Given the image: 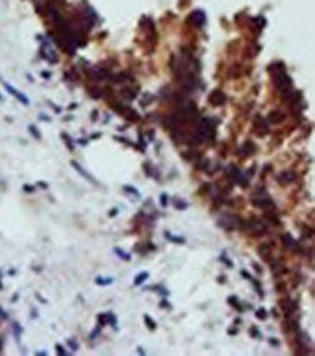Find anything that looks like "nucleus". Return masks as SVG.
<instances>
[{
	"instance_id": "f257e3e1",
	"label": "nucleus",
	"mask_w": 315,
	"mask_h": 356,
	"mask_svg": "<svg viewBox=\"0 0 315 356\" xmlns=\"http://www.w3.org/2000/svg\"><path fill=\"white\" fill-rule=\"evenodd\" d=\"M244 224H245V221H243L240 217L234 215V214H225L218 220V225L227 231L244 230Z\"/></svg>"
},
{
	"instance_id": "f03ea898",
	"label": "nucleus",
	"mask_w": 315,
	"mask_h": 356,
	"mask_svg": "<svg viewBox=\"0 0 315 356\" xmlns=\"http://www.w3.org/2000/svg\"><path fill=\"white\" fill-rule=\"evenodd\" d=\"M274 84H276L278 89L285 90V89H288V87L292 84V80H290V77H289L283 70H279V71H276V74H274Z\"/></svg>"
},
{
	"instance_id": "7ed1b4c3",
	"label": "nucleus",
	"mask_w": 315,
	"mask_h": 356,
	"mask_svg": "<svg viewBox=\"0 0 315 356\" xmlns=\"http://www.w3.org/2000/svg\"><path fill=\"white\" fill-rule=\"evenodd\" d=\"M225 172H227V176H228L233 182H237V183H240V185H243V188L247 186V180L243 178V174H241L240 169H237L235 166L231 164V166L227 167V170H225Z\"/></svg>"
},
{
	"instance_id": "20e7f679",
	"label": "nucleus",
	"mask_w": 315,
	"mask_h": 356,
	"mask_svg": "<svg viewBox=\"0 0 315 356\" xmlns=\"http://www.w3.org/2000/svg\"><path fill=\"white\" fill-rule=\"evenodd\" d=\"M244 230H250L253 233H264L267 230V225L262 220H253L244 224Z\"/></svg>"
},
{
	"instance_id": "39448f33",
	"label": "nucleus",
	"mask_w": 315,
	"mask_h": 356,
	"mask_svg": "<svg viewBox=\"0 0 315 356\" xmlns=\"http://www.w3.org/2000/svg\"><path fill=\"white\" fill-rule=\"evenodd\" d=\"M279 307L282 308V311L285 313L286 317L290 318L292 314L295 313V310H296V304L293 302V301H290V299H280L279 301Z\"/></svg>"
},
{
	"instance_id": "423d86ee",
	"label": "nucleus",
	"mask_w": 315,
	"mask_h": 356,
	"mask_svg": "<svg viewBox=\"0 0 315 356\" xmlns=\"http://www.w3.org/2000/svg\"><path fill=\"white\" fill-rule=\"evenodd\" d=\"M282 241L285 244V247L290 249L293 251H301V247H299V243L296 240L293 239L292 235L289 234V233H285V234H282Z\"/></svg>"
},
{
	"instance_id": "0eeeda50",
	"label": "nucleus",
	"mask_w": 315,
	"mask_h": 356,
	"mask_svg": "<svg viewBox=\"0 0 315 356\" xmlns=\"http://www.w3.org/2000/svg\"><path fill=\"white\" fill-rule=\"evenodd\" d=\"M71 166H73V169H74V170H77V172H79V173L83 176V178L86 179L87 182H90L92 185H99L98 180H96V179H94L93 176H92V174H90L87 170H84V169H83V167L80 166L77 161H76V160H73V161H71Z\"/></svg>"
},
{
	"instance_id": "6e6552de",
	"label": "nucleus",
	"mask_w": 315,
	"mask_h": 356,
	"mask_svg": "<svg viewBox=\"0 0 315 356\" xmlns=\"http://www.w3.org/2000/svg\"><path fill=\"white\" fill-rule=\"evenodd\" d=\"M3 86H4V89H6V90H8L12 96H15V98L18 99L20 103H23V105H29V99H28L25 95H22L19 90H16L15 87H12L10 84H8V83H3Z\"/></svg>"
},
{
	"instance_id": "1a4fd4ad",
	"label": "nucleus",
	"mask_w": 315,
	"mask_h": 356,
	"mask_svg": "<svg viewBox=\"0 0 315 356\" xmlns=\"http://www.w3.org/2000/svg\"><path fill=\"white\" fill-rule=\"evenodd\" d=\"M209 102L212 103V105H215V106L222 105V103L225 102V95L222 93V92H219V90L212 92V95L209 96Z\"/></svg>"
},
{
	"instance_id": "9d476101",
	"label": "nucleus",
	"mask_w": 315,
	"mask_h": 356,
	"mask_svg": "<svg viewBox=\"0 0 315 356\" xmlns=\"http://www.w3.org/2000/svg\"><path fill=\"white\" fill-rule=\"evenodd\" d=\"M295 180V174L292 172H282L278 176V182L282 183V185H288V183L293 182Z\"/></svg>"
},
{
	"instance_id": "9b49d317",
	"label": "nucleus",
	"mask_w": 315,
	"mask_h": 356,
	"mask_svg": "<svg viewBox=\"0 0 315 356\" xmlns=\"http://www.w3.org/2000/svg\"><path fill=\"white\" fill-rule=\"evenodd\" d=\"M190 20L193 22V25H196V26H200V25L205 22V15H203L200 10H196L195 13L190 16Z\"/></svg>"
},
{
	"instance_id": "f8f14e48",
	"label": "nucleus",
	"mask_w": 315,
	"mask_h": 356,
	"mask_svg": "<svg viewBox=\"0 0 315 356\" xmlns=\"http://www.w3.org/2000/svg\"><path fill=\"white\" fill-rule=\"evenodd\" d=\"M270 251H272V249H270V244H269V243H264V244H262V246L259 247V253L262 254V256L266 259V260H269Z\"/></svg>"
},
{
	"instance_id": "ddd939ff",
	"label": "nucleus",
	"mask_w": 315,
	"mask_h": 356,
	"mask_svg": "<svg viewBox=\"0 0 315 356\" xmlns=\"http://www.w3.org/2000/svg\"><path fill=\"white\" fill-rule=\"evenodd\" d=\"M269 121L273 122V124H279V122L283 121V114L279 112V110H274V112H272L269 115Z\"/></svg>"
},
{
	"instance_id": "4468645a",
	"label": "nucleus",
	"mask_w": 315,
	"mask_h": 356,
	"mask_svg": "<svg viewBox=\"0 0 315 356\" xmlns=\"http://www.w3.org/2000/svg\"><path fill=\"white\" fill-rule=\"evenodd\" d=\"M272 272L274 273V275H280V273L286 272V268L282 263H279V262H273L272 263Z\"/></svg>"
},
{
	"instance_id": "2eb2a0df",
	"label": "nucleus",
	"mask_w": 315,
	"mask_h": 356,
	"mask_svg": "<svg viewBox=\"0 0 315 356\" xmlns=\"http://www.w3.org/2000/svg\"><path fill=\"white\" fill-rule=\"evenodd\" d=\"M164 237L167 240H170V241L173 243H177V244H183V243H186V239H183V237H176V235H172L170 233H166Z\"/></svg>"
},
{
	"instance_id": "dca6fc26",
	"label": "nucleus",
	"mask_w": 315,
	"mask_h": 356,
	"mask_svg": "<svg viewBox=\"0 0 315 356\" xmlns=\"http://www.w3.org/2000/svg\"><path fill=\"white\" fill-rule=\"evenodd\" d=\"M148 276H150V273H148V272H141V273H138V275L135 276L134 284H135V285H141L143 282H145V279H147Z\"/></svg>"
},
{
	"instance_id": "f3484780",
	"label": "nucleus",
	"mask_w": 315,
	"mask_h": 356,
	"mask_svg": "<svg viewBox=\"0 0 315 356\" xmlns=\"http://www.w3.org/2000/svg\"><path fill=\"white\" fill-rule=\"evenodd\" d=\"M61 137H63V140H64V143H65V145H67V148L70 150V151H73V150H74V144H73V141H71V138H70V135L65 134V133H63V134H61Z\"/></svg>"
},
{
	"instance_id": "a211bd4d",
	"label": "nucleus",
	"mask_w": 315,
	"mask_h": 356,
	"mask_svg": "<svg viewBox=\"0 0 315 356\" xmlns=\"http://www.w3.org/2000/svg\"><path fill=\"white\" fill-rule=\"evenodd\" d=\"M174 208L176 209H180V211H183V209H186L189 206V204L186 201H182V199H174Z\"/></svg>"
},
{
	"instance_id": "6ab92c4d",
	"label": "nucleus",
	"mask_w": 315,
	"mask_h": 356,
	"mask_svg": "<svg viewBox=\"0 0 315 356\" xmlns=\"http://www.w3.org/2000/svg\"><path fill=\"white\" fill-rule=\"evenodd\" d=\"M94 282H96L98 285L105 286V285H110V284H112L113 279H112V278H100V276H98L96 279H94Z\"/></svg>"
},
{
	"instance_id": "aec40b11",
	"label": "nucleus",
	"mask_w": 315,
	"mask_h": 356,
	"mask_svg": "<svg viewBox=\"0 0 315 356\" xmlns=\"http://www.w3.org/2000/svg\"><path fill=\"white\" fill-rule=\"evenodd\" d=\"M253 150H254V145L251 143H245V144L241 147V151H243L244 155H248V154H253Z\"/></svg>"
},
{
	"instance_id": "412c9836",
	"label": "nucleus",
	"mask_w": 315,
	"mask_h": 356,
	"mask_svg": "<svg viewBox=\"0 0 315 356\" xmlns=\"http://www.w3.org/2000/svg\"><path fill=\"white\" fill-rule=\"evenodd\" d=\"M12 329H13V333H15L16 340H19V339H20V336H22V331H23L22 327H20V324H19V323H13Z\"/></svg>"
},
{
	"instance_id": "4be33fe9",
	"label": "nucleus",
	"mask_w": 315,
	"mask_h": 356,
	"mask_svg": "<svg viewBox=\"0 0 315 356\" xmlns=\"http://www.w3.org/2000/svg\"><path fill=\"white\" fill-rule=\"evenodd\" d=\"M144 321L147 323V326H148V329H150V330H154V329H155V327H157V324H155V321H154V320H153V318L150 317V315H147V314L144 315Z\"/></svg>"
},
{
	"instance_id": "5701e85b",
	"label": "nucleus",
	"mask_w": 315,
	"mask_h": 356,
	"mask_svg": "<svg viewBox=\"0 0 315 356\" xmlns=\"http://www.w3.org/2000/svg\"><path fill=\"white\" fill-rule=\"evenodd\" d=\"M115 253H116L121 259H124V260H127V262H128V260H131V256H129L128 253H125L124 250H121L119 247H116V249H115Z\"/></svg>"
},
{
	"instance_id": "b1692460",
	"label": "nucleus",
	"mask_w": 315,
	"mask_h": 356,
	"mask_svg": "<svg viewBox=\"0 0 315 356\" xmlns=\"http://www.w3.org/2000/svg\"><path fill=\"white\" fill-rule=\"evenodd\" d=\"M227 301L229 302V305H233V307H235V308H240V302H238V298H237L235 295L228 297V299H227ZM240 310H241V308H240Z\"/></svg>"
},
{
	"instance_id": "393cba45",
	"label": "nucleus",
	"mask_w": 315,
	"mask_h": 356,
	"mask_svg": "<svg viewBox=\"0 0 315 356\" xmlns=\"http://www.w3.org/2000/svg\"><path fill=\"white\" fill-rule=\"evenodd\" d=\"M256 317L259 318V320H266L267 318V311L264 308H259V310L256 311Z\"/></svg>"
},
{
	"instance_id": "a878e982",
	"label": "nucleus",
	"mask_w": 315,
	"mask_h": 356,
	"mask_svg": "<svg viewBox=\"0 0 315 356\" xmlns=\"http://www.w3.org/2000/svg\"><path fill=\"white\" fill-rule=\"evenodd\" d=\"M124 190H125V192H128V193H132V195H135L137 198H139V192L135 189V188H132V186L125 185V186H124Z\"/></svg>"
},
{
	"instance_id": "bb28decb",
	"label": "nucleus",
	"mask_w": 315,
	"mask_h": 356,
	"mask_svg": "<svg viewBox=\"0 0 315 356\" xmlns=\"http://www.w3.org/2000/svg\"><path fill=\"white\" fill-rule=\"evenodd\" d=\"M272 212L273 211H267L266 214H264V217H266L267 220H270L272 221V223H274V224H279V218L276 215H273V214H272Z\"/></svg>"
},
{
	"instance_id": "cd10ccee",
	"label": "nucleus",
	"mask_w": 315,
	"mask_h": 356,
	"mask_svg": "<svg viewBox=\"0 0 315 356\" xmlns=\"http://www.w3.org/2000/svg\"><path fill=\"white\" fill-rule=\"evenodd\" d=\"M98 321H99V327H103L105 324H108V317H106L105 313L98 315Z\"/></svg>"
},
{
	"instance_id": "c85d7f7f",
	"label": "nucleus",
	"mask_w": 315,
	"mask_h": 356,
	"mask_svg": "<svg viewBox=\"0 0 315 356\" xmlns=\"http://www.w3.org/2000/svg\"><path fill=\"white\" fill-rule=\"evenodd\" d=\"M29 133L32 134L37 140H41V134H39V131L37 129V127H35V125H29Z\"/></svg>"
},
{
	"instance_id": "c756f323",
	"label": "nucleus",
	"mask_w": 315,
	"mask_h": 356,
	"mask_svg": "<svg viewBox=\"0 0 315 356\" xmlns=\"http://www.w3.org/2000/svg\"><path fill=\"white\" fill-rule=\"evenodd\" d=\"M106 317H108V323L112 324L113 327H116V317L112 314V313H106Z\"/></svg>"
},
{
	"instance_id": "7c9ffc66",
	"label": "nucleus",
	"mask_w": 315,
	"mask_h": 356,
	"mask_svg": "<svg viewBox=\"0 0 315 356\" xmlns=\"http://www.w3.org/2000/svg\"><path fill=\"white\" fill-rule=\"evenodd\" d=\"M160 204H161L163 208L167 206V204H169V196H167V193H161V195H160Z\"/></svg>"
},
{
	"instance_id": "2f4dec72",
	"label": "nucleus",
	"mask_w": 315,
	"mask_h": 356,
	"mask_svg": "<svg viewBox=\"0 0 315 356\" xmlns=\"http://www.w3.org/2000/svg\"><path fill=\"white\" fill-rule=\"evenodd\" d=\"M67 345L71 348V350H77V349H79V343H77L76 340H73V339H70V340L67 342Z\"/></svg>"
},
{
	"instance_id": "473e14b6",
	"label": "nucleus",
	"mask_w": 315,
	"mask_h": 356,
	"mask_svg": "<svg viewBox=\"0 0 315 356\" xmlns=\"http://www.w3.org/2000/svg\"><path fill=\"white\" fill-rule=\"evenodd\" d=\"M55 350H57V353H58V355H61V356L67 355V352L64 350V348H63L61 345H55Z\"/></svg>"
},
{
	"instance_id": "72a5a7b5",
	"label": "nucleus",
	"mask_w": 315,
	"mask_h": 356,
	"mask_svg": "<svg viewBox=\"0 0 315 356\" xmlns=\"http://www.w3.org/2000/svg\"><path fill=\"white\" fill-rule=\"evenodd\" d=\"M221 260L224 262L225 265H228V268H233V266H234V263H233V262L229 260L228 257H225V254H222V256H221Z\"/></svg>"
},
{
	"instance_id": "f704fd0d",
	"label": "nucleus",
	"mask_w": 315,
	"mask_h": 356,
	"mask_svg": "<svg viewBox=\"0 0 315 356\" xmlns=\"http://www.w3.org/2000/svg\"><path fill=\"white\" fill-rule=\"evenodd\" d=\"M250 334H251V336H254L256 339H260V337H262V334L259 333V330L256 329V327H251V330H250Z\"/></svg>"
},
{
	"instance_id": "c9c22d12",
	"label": "nucleus",
	"mask_w": 315,
	"mask_h": 356,
	"mask_svg": "<svg viewBox=\"0 0 315 356\" xmlns=\"http://www.w3.org/2000/svg\"><path fill=\"white\" fill-rule=\"evenodd\" d=\"M211 189V185H208V183H205V185H202V188L199 189V193H206L208 190Z\"/></svg>"
},
{
	"instance_id": "e433bc0d",
	"label": "nucleus",
	"mask_w": 315,
	"mask_h": 356,
	"mask_svg": "<svg viewBox=\"0 0 315 356\" xmlns=\"http://www.w3.org/2000/svg\"><path fill=\"white\" fill-rule=\"evenodd\" d=\"M23 190H25V192L32 193V192L35 190V186H32V185H23Z\"/></svg>"
},
{
	"instance_id": "4c0bfd02",
	"label": "nucleus",
	"mask_w": 315,
	"mask_h": 356,
	"mask_svg": "<svg viewBox=\"0 0 315 356\" xmlns=\"http://www.w3.org/2000/svg\"><path fill=\"white\" fill-rule=\"evenodd\" d=\"M37 185L39 186V188H42V189H48V183H47V182H42V180H39Z\"/></svg>"
},
{
	"instance_id": "58836bf2",
	"label": "nucleus",
	"mask_w": 315,
	"mask_h": 356,
	"mask_svg": "<svg viewBox=\"0 0 315 356\" xmlns=\"http://www.w3.org/2000/svg\"><path fill=\"white\" fill-rule=\"evenodd\" d=\"M99 333H100V329L98 327V329L94 330V331H92V334H90V339H96V336H98Z\"/></svg>"
},
{
	"instance_id": "ea45409f",
	"label": "nucleus",
	"mask_w": 315,
	"mask_h": 356,
	"mask_svg": "<svg viewBox=\"0 0 315 356\" xmlns=\"http://www.w3.org/2000/svg\"><path fill=\"white\" fill-rule=\"evenodd\" d=\"M253 266H254V270H256L257 273H262V272H263V269L260 268L259 263H256V262H254V263H253Z\"/></svg>"
},
{
	"instance_id": "a19ab883",
	"label": "nucleus",
	"mask_w": 315,
	"mask_h": 356,
	"mask_svg": "<svg viewBox=\"0 0 315 356\" xmlns=\"http://www.w3.org/2000/svg\"><path fill=\"white\" fill-rule=\"evenodd\" d=\"M160 307H161V308H170V304H167V301H166V299H163L161 304H160Z\"/></svg>"
},
{
	"instance_id": "79ce46f5",
	"label": "nucleus",
	"mask_w": 315,
	"mask_h": 356,
	"mask_svg": "<svg viewBox=\"0 0 315 356\" xmlns=\"http://www.w3.org/2000/svg\"><path fill=\"white\" fill-rule=\"evenodd\" d=\"M269 343H270V345H273V346H279V345H280V343H279V340H276V339H270Z\"/></svg>"
},
{
	"instance_id": "37998d69",
	"label": "nucleus",
	"mask_w": 315,
	"mask_h": 356,
	"mask_svg": "<svg viewBox=\"0 0 315 356\" xmlns=\"http://www.w3.org/2000/svg\"><path fill=\"white\" fill-rule=\"evenodd\" d=\"M285 288H286V286H285V284H279L278 286H276V289H278L279 292H282V289H285Z\"/></svg>"
},
{
	"instance_id": "c03bdc74",
	"label": "nucleus",
	"mask_w": 315,
	"mask_h": 356,
	"mask_svg": "<svg viewBox=\"0 0 315 356\" xmlns=\"http://www.w3.org/2000/svg\"><path fill=\"white\" fill-rule=\"evenodd\" d=\"M0 317H2V318H4V320H6V318H8V314H6V313H4V311L2 310V308H0Z\"/></svg>"
},
{
	"instance_id": "a18cd8bd",
	"label": "nucleus",
	"mask_w": 315,
	"mask_h": 356,
	"mask_svg": "<svg viewBox=\"0 0 315 356\" xmlns=\"http://www.w3.org/2000/svg\"><path fill=\"white\" fill-rule=\"evenodd\" d=\"M241 275H243V276H244V278H247V279H248V280L251 279V276H250V275H248V273H247V272H245V270H243V272H241Z\"/></svg>"
},
{
	"instance_id": "49530a36",
	"label": "nucleus",
	"mask_w": 315,
	"mask_h": 356,
	"mask_svg": "<svg viewBox=\"0 0 315 356\" xmlns=\"http://www.w3.org/2000/svg\"><path fill=\"white\" fill-rule=\"evenodd\" d=\"M35 297H37L38 299H41V301H42V302H44V304H47V299H44V298H42L41 295H39V294H35Z\"/></svg>"
},
{
	"instance_id": "de8ad7c7",
	"label": "nucleus",
	"mask_w": 315,
	"mask_h": 356,
	"mask_svg": "<svg viewBox=\"0 0 315 356\" xmlns=\"http://www.w3.org/2000/svg\"><path fill=\"white\" fill-rule=\"evenodd\" d=\"M116 214H118V209H113V211L109 212V217H115Z\"/></svg>"
},
{
	"instance_id": "09e8293b",
	"label": "nucleus",
	"mask_w": 315,
	"mask_h": 356,
	"mask_svg": "<svg viewBox=\"0 0 315 356\" xmlns=\"http://www.w3.org/2000/svg\"><path fill=\"white\" fill-rule=\"evenodd\" d=\"M218 282H219V284H224V282H225V276H219Z\"/></svg>"
},
{
	"instance_id": "8fccbe9b",
	"label": "nucleus",
	"mask_w": 315,
	"mask_h": 356,
	"mask_svg": "<svg viewBox=\"0 0 315 356\" xmlns=\"http://www.w3.org/2000/svg\"><path fill=\"white\" fill-rule=\"evenodd\" d=\"M2 349H3V339L0 337V352H2Z\"/></svg>"
},
{
	"instance_id": "3c124183",
	"label": "nucleus",
	"mask_w": 315,
	"mask_h": 356,
	"mask_svg": "<svg viewBox=\"0 0 315 356\" xmlns=\"http://www.w3.org/2000/svg\"><path fill=\"white\" fill-rule=\"evenodd\" d=\"M42 77H45V79H49V73H42Z\"/></svg>"
},
{
	"instance_id": "603ef678",
	"label": "nucleus",
	"mask_w": 315,
	"mask_h": 356,
	"mask_svg": "<svg viewBox=\"0 0 315 356\" xmlns=\"http://www.w3.org/2000/svg\"><path fill=\"white\" fill-rule=\"evenodd\" d=\"M138 353H141V355H144V350L141 348H138Z\"/></svg>"
},
{
	"instance_id": "864d4df0",
	"label": "nucleus",
	"mask_w": 315,
	"mask_h": 356,
	"mask_svg": "<svg viewBox=\"0 0 315 356\" xmlns=\"http://www.w3.org/2000/svg\"><path fill=\"white\" fill-rule=\"evenodd\" d=\"M0 279H2V275H0ZM0 289H3V284H2V280H0Z\"/></svg>"
}]
</instances>
